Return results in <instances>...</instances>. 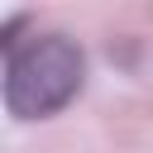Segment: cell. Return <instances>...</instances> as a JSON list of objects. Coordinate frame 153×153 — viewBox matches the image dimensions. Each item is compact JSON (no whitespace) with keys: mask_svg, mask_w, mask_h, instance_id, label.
<instances>
[{"mask_svg":"<svg viewBox=\"0 0 153 153\" xmlns=\"http://www.w3.org/2000/svg\"><path fill=\"white\" fill-rule=\"evenodd\" d=\"M86 81V53L67 33H38L5 57V110L14 120L57 115Z\"/></svg>","mask_w":153,"mask_h":153,"instance_id":"cell-1","label":"cell"}]
</instances>
